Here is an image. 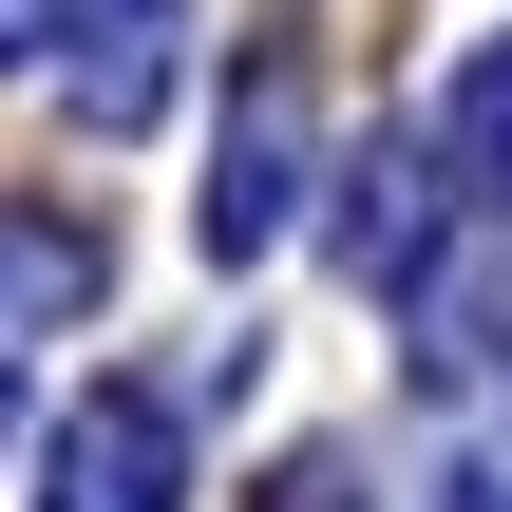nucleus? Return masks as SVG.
Wrapping results in <instances>:
<instances>
[{
	"mask_svg": "<svg viewBox=\"0 0 512 512\" xmlns=\"http://www.w3.org/2000/svg\"><path fill=\"white\" fill-rule=\"evenodd\" d=\"M285 512H342V494H285Z\"/></svg>",
	"mask_w": 512,
	"mask_h": 512,
	"instance_id": "obj_1",
	"label": "nucleus"
}]
</instances>
